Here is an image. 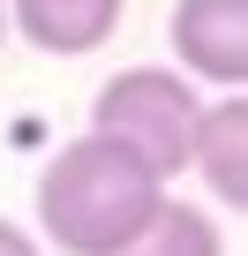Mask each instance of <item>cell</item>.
Wrapping results in <instances>:
<instances>
[{"label":"cell","mask_w":248,"mask_h":256,"mask_svg":"<svg viewBox=\"0 0 248 256\" xmlns=\"http://www.w3.org/2000/svg\"><path fill=\"white\" fill-rule=\"evenodd\" d=\"M173 181H158L136 151H120L113 136L83 128L75 144H60L45 166H38V241L60 248V256H105L120 248L166 196Z\"/></svg>","instance_id":"obj_1"},{"label":"cell","mask_w":248,"mask_h":256,"mask_svg":"<svg viewBox=\"0 0 248 256\" xmlns=\"http://www.w3.org/2000/svg\"><path fill=\"white\" fill-rule=\"evenodd\" d=\"M196 120H203V83L188 68H173V60L120 68L90 98V128L113 136L120 151H136L158 181L188 174V158H196Z\"/></svg>","instance_id":"obj_2"},{"label":"cell","mask_w":248,"mask_h":256,"mask_svg":"<svg viewBox=\"0 0 248 256\" xmlns=\"http://www.w3.org/2000/svg\"><path fill=\"white\" fill-rule=\"evenodd\" d=\"M166 46L203 90H248V0H173Z\"/></svg>","instance_id":"obj_3"},{"label":"cell","mask_w":248,"mask_h":256,"mask_svg":"<svg viewBox=\"0 0 248 256\" xmlns=\"http://www.w3.org/2000/svg\"><path fill=\"white\" fill-rule=\"evenodd\" d=\"M128 0H8V30L53 60H83L98 46H113Z\"/></svg>","instance_id":"obj_4"},{"label":"cell","mask_w":248,"mask_h":256,"mask_svg":"<svg viewBox=\"0 0 248 256\" xmlns=\"http://www.w3.org/2000/svg\"><path fill=\"white\" fill-rule=\"evenodd\" d=\"M188 174H203V188H211L226 211H241V218H248V90L203 98Z\"/></svg>","instance_id":"obj_5"},{"label":"cell","mask_w":248,"mask_h":256,"mask_svg":"<svg viewBox=\"0 0 248 256\" xmlns=\"http://www.w3.org/2000/svg\"><path fill=\"white\" fill-rule=\"evenodd\" d=\"M105 256H226V234H218V218H211L203 204H181V196L166 188L158 211L120 241V248H105Z\"/></svg>","instance_id":"obj_6"},{"label":"cell","mask_w":248,"mask_h":256,"mask_svg":"<svg viewBox=\"0 0 248 256\" xmlns=\"http://www.w3.org/2000/svg\"><path fill=\"white\" fill-rule=\"evenodd\" d=\"M0 256H53L30 226H15V218H0Z\"/></svg>","instance_id":"obj_7"},{"label":"cell","mask_w":248,"mask_h":256,"mask_svg":"<svg viewBox=\"0 0 248 256\" xmlns=\"http://www.w3.org/2000/svg\"><path fill=\"white\" fill-rule=\"evenodd\" d=\"M0 46H8V0H0Z\"/></svg>","instance_id":"obj_8"}]
</instances>
